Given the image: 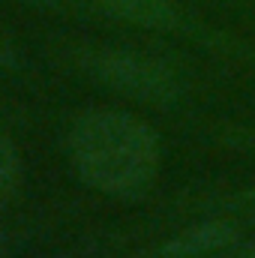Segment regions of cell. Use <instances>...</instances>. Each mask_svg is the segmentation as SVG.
<instances>
[{
  "instance_id": "cell-6",
  "label": "cell",
  "mask_w": 255,
  "mask_h": 258,
  "mask_svg": "<svg viewBox=\"0 0 255 258\" xmlns=\"http://www.w3.org/2000/svg\"><path fill=\"white\" fill-rule=\"evenodd\" d=\"M12 66H18V51H15V45L0 33V69H12Z\"/></svg>"
},
{
  "instance_id": "cell-4",
  "label": "cell",
  "mask_w": 255,
  "mask_h": 258,
  "mask_svg": "<svg viewBox=\"0 0 255 258\" xmlns=\"http://www.w3.org/2000/svg\"><path fill=\"white\" fill-rule=\"evenodd\" d=\"M111 15L138 27H174L177 6L171 0H99Z\"/></svg>"
},
{
  "instance_id": "cell-3",
  "label": "cell",
  "mask_w": 255,
  "mask_h": 258,
  "mask_svg": "<svg viewBox=\"0 0 255 258\" xmlns=\"http://www.w3.org/2000/svg\"><path fill=\"white\" fill-rule=\"evenodd\" d=\"M237 243V228L231 222H201L180 231L162 246V258H204L213 252H225Z\"/></svg>"
},
{
  "instance_id": "cell-1",
  "label": "cell",
  "mask_w": 255,
  "mask_h": 258,
  "mask_svg": "<svg viewBox=\"0 0 255 258\" xmlns=\"http://www.w3.org/2000/svg\"><path fill=\"white\" fill-rule=\"evenodd\" d=\"M69 159L78 177L108 195H135L156 177L159 141L123 111H90L69 129Z\"/></svg>"
},
{
  "instance_id": "cell-8",
  "label": "cell",
  "mask_w": 255,
  "mask_h": 258,
  "mask_svg": "<svg viewBox=\"0 0 255 258\" xmlns=\"http://www.w3.org/2000/svg\"><path fill=\"white\" fill-rule=\"evenodd\" d=\"M228 258H255V243H243V246H231Z\"/></svg>"
},
{
  "instance_id": "cell-5",
  "label": "cell",
  "mask_w": 255,
  "mask_h": 258,
  "mask_svg": "<svg viewBox=\"0 0 255 258\" xmlns=\"http://www.w3.org/2000/svg\"><path fill=\"white\" fill-rule=\"evenodd\" d=\"M21 177V162H18V150L12 147V141L6 135H0V204L15 192Z\"/></svg>"
},
{
  "instance_id": "cell-7",
  "label": "cell",
  "mask_w": 255,
  "mask_h": 258,
  "mask_svg": "<svg viewBox=\"0 0 255 258\" xmlns=\"http://www.w3.org/2000/svg\"><path fill=\"white\" fill-rule=\"evenodd\" d=\"M240 213H243L249 222H255V189L240 195Z\"/></svg>"
},
{
  "instance_id": "cell-9",
  "label": "cell",
  "mask_w": 255,
  "mask_h": 258,
  "mask_svg": "<svg viewBox=\"0 0 255 258\" xmlns=\"http://www.w3.org/2000/svg\"><path fill=\"white\" fill-rule=\"evenodd\" d=\"M6 255V240H3V237H0V258Z\"/></svg>"
},
{
  "instance_id": "cell-2",
  "label": "cell",
  "mask_w": 255,
  "mask_h": 258,
  "mask_svg": "<svg viewBox=\"0 0 255 258\" xmlns=\"http://www.w3.org/2000/svg\"><path fill=\"white\" fill-rule=\"evenodd\" d=\"M84 66L105 87H114V90L126 93L132 99H144V102H174L180 96L177 78L165 66L153 63V60H147L141 54H129V51H96V54H87Z\"/></svg>"
}]
</instances>
